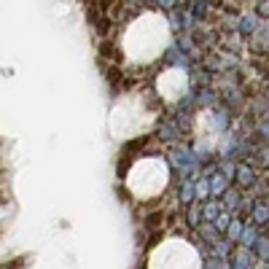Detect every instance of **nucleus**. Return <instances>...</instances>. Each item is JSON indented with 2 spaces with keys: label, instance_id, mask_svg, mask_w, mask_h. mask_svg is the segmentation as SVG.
Segmentation results:
<instances>
[{
  "label": "nucleus",
  "instance_id": "obj_4",
  "mask_svg": "<svg viewBox=\"0 0 269 269\" xmlns=\"http://www.w3.org/2000/svg\"><path fill=\"white\" fill-rule=\"evenodd\" d=\"M148 119H151V113L146 111V102L140 100V97H127V100H121L116 105V111H113V132L119 137H129L135 132H140L143 127H148Z\"/></svg>",
  "mask_w": 269,
  "mask_h": 269
},
{
  "label": "nucleus",
  "instance_id": "obj_1",
  "mask_svg": "<svg viewBox=\"0 0 269 269\" xmlns=\"http://www.w3.org/2000/svg\"><path fill=\"white\" fill-rule=\"evenodd\" d=\"M170 46V22L156 11L135 16L121 35V51L132 65H151Z\"/></svg>",
  "mask_w": 269,
  "mask_h": 269
},
{
  "label": "nucleus",
  "instance_id": "obj_2",
  "mask_svg": "<svg viewBox=\"0 0 269 269\" xmlns=\"http://www.w3.org/2000/svg\"><path fill=\"white\" fill-rule=\"evenodd\" d=\"M170 167L162 156L137 159L127 173V188L135 199H153L167 188Z\"/></svg>",
  "mask_w": 269,
  "mask_h": 269
},
{
  "label": "nucleus",
  "instance_id": "obj_3",
  "mask_svg": "<svg viewBox=\"0 0 269 269\" xmlns=\"http://www.w3.org/2000/svg\"><path fill=\"white\" fill-rule=\"evenodd\" d=\"M146 269H202V259L188 239L167 237L148 253Z\"/></svg>",
  "mask_w": 269,
  "mask_h": 269
},
{
  "label": "nucleus",
  "instance_id": "obj_5",
  "mask_svg": "<svg viewBox=\"0 0 269 269\" xmlns=\"http://www.w3.org/2000/svg\"><path fill=\"white\" fill-rule=\"evenodd\" d=\"M186 89H188V76L180 70V67H167V70L159 73L156 91H159L162 100L175 102V100H180V97L186 94Z\"/></svg>",
  "mask_w": 269,
  "mask_h": 269
}]
</instances>
